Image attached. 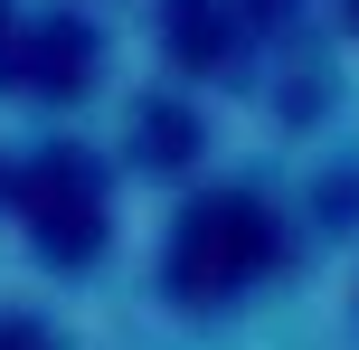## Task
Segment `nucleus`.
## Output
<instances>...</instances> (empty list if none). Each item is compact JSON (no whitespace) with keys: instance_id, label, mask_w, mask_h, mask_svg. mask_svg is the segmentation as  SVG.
<instances>
[{"instance_id":"obj_1","label":"nucleus","mask_w":359,"mask_h":350,"mask_svg":"<svg viewBox=\"0 0 359 350\" xmlns=\"http://www.w3.org/2000/svg\"><path fill=\"white\" fill-rule=\"evenodd\" d=\"M265 256H274V227L255 218L246 199H208L180 227V284H189V294H227V284H246Z\"/></svg>"},{"instance_id":"obj_2","label":"nucleus","mask_w":359,"mask_h":350,"mask_svg":"<svg viewBox=\"0 0 359 350\" xmlns=\"http://www.w3.org/2000/svg\"><path fill=\"white\" fill-rule=\"evenodd\" d=\"M38 237L67 246V256L95 246V189H86V170H38Z\"/></svg>"},{"instance_id":"obj_3","label":"nucleus","mask_w":359,"mask_h":350,"mask_svg":"<svg viewBox=\"0 0 359 350\" xmlns=\"http://www.w3.org/2000/svg\"><path fill=\"white\" fill-rule=\"evenodd\" d=\"M0 350H48V341H38V332H0Z\"/></svg>"},{"instance_id":"obj_4","label":"nucleus","mask_w":359,"mask_h":350,"mask_svg":"<svg viewBox=\"0 0 359 350\" xmlns=\"http://www.w3.org/2000/svg\"><path fill=\"white\" fill-rule=\"evenodd\" d=\"M350 10H359V0H350Z\"/></svg>"}]
</instances>
